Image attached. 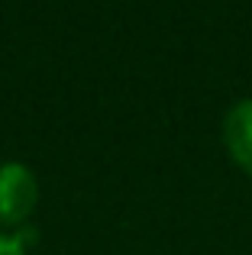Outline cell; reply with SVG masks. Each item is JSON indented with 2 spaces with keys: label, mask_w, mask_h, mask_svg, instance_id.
Wrapping results in <instances>:
<instances>
[{
  "label": "cell",
  "mask_w": 252,
  "mask_h": 255,
  "mask_svg": "<svg viewBox=\"0 0 252 255\" xmlns=\"http://www.w3.org/2000/svg\"><path fill=\"white\" fill-rule=\"evenodd\" d=\"M223 145L240 171L252 178V97L236 100L223 117Z\"/></svg>",
  "instance_id": "cell-2"
},
{
  "label": "cell",
  "mask_w": 252,
  "mask_h": 255,
  "mask_svg": "<svg viewBox=\"0 0 252 255\" xmlns=\"http://www.w3.org/2000/svg\"><path fill=\"white\" fill-rule=\"evenodd\" d=\"M0 255H26V246L13 233H0Z\"/></svg>",
  "instance_id": "cell-3"
},
{
  "label": "cell",
  "mask_w": 252,
  "mask_h": 255,
  "mask_svg": "<svg viewBox=\"0 0 252 255\" xmlns=\"http://www.w3.org/2000/svg\"><path fill=\"white\" fill-rule=\"evenodd\" d=\"M36 207H39L36 171L16 158L0 162V226H6V230L29 226Z\"/></svg>",
  "instance_id": "cell-1"
}]
</instances>
